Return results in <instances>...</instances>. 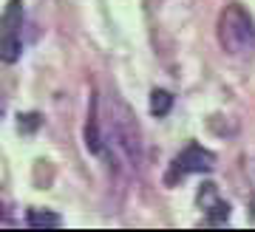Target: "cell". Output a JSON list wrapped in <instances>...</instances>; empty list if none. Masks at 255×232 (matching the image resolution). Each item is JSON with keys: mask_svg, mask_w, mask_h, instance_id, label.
<instances>
[{"mask_svg": "<svg viewBox=\"0 0 255 232\" xmlns=\"http://www.w3.org/2000/svg\"><path fill=\"white\" fill-rule=\"evenodd\" d=\"M170 108H173V94H170V91L156 88L153 94H150V114L153 116H167Z\"/></svg>", "mask_w": 255, "mask_h": 232, "instance_id": "5", "label": "cell"}, {"mask_svg": "<svg viewBox=\"0 0 255 232\" xmlns=\"http://www.w3.org/2000/svg\"><path fill=\"white\" fill-rule=\"evenodd\" d=\"M213 167H216V153H210L207 147H201V144L190 142V144H187V147H184V150L173 159V164H170L167 184H176L179 179H184V176H193V173H210Z\"/></svg>", "mask_w": 255, "mask_h": 232, "instance_id": "4", "label": "cell"}, {"mask_svg": "<svg viewBox=\"0 0 255 232\" xmlns=\"http://www.w3.org/2000/svg\"><path fill=\"white\" fill-rule=\"evenodd\" d=\"M219 43L230 57H250L255 51V20L244 6L230 3L219 14Z\"/></svg>", "mask_w": 255, "mask_h": 232, "instance_id": "2", "label": "cell"}, {"mask_svg": "<svg viewBox=\"0 0 255 232\" xmlns=\"http://www.w3.org/2000/svg\"><path fill=\"white\" fill-rule=\"evenodd\" d=\"M28 227H60L63 224V218L57 213H43V210H28L26 215Z\"/></svg>", "mask_w": 255, "mask_h": 232, "instance_id": "6", "label": "cell"}, {"mask_svg": "<svg viewBox=\"0 0 255 232\" xmlns=\"http://www.w3.org/2000/svg\"><path fill=\"white\" fill-rule=\"evenodd\" d=\"M105 136H108V142L117 147L119 156L128 161V167L139 170V164H142V130H139L136 119L130 114V108L117 97L111 99V105H108Z\"/></svg>", "mask_w": 255, "mask_h": 232, "instance_id": "1", "label": "cell"}, {"mask_svg": "<svg viewBox=\"0 0 255 232\" xmlns=\"http://www.w3.org/2000/svg\"><path fill=\"white\" fill-rule=\"evenodd\" d=\"M23 0H9L6 9L0 14V63L14 65L23 54Z\"/></svg>", "mask_w": 255, "mask_h": 232, "instance_id": "3", "label": "cell"}]
</instances>
